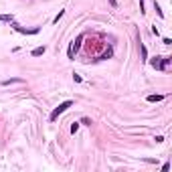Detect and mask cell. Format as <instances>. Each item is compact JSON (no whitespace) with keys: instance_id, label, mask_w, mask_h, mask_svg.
I'll return each instance as SVG.
<instances>
[{"instance_id":"1","label":"cell","mask_w":172,"mask_h":172,"mask_svg":"<svg viewBox=\"0 0 172 172\" xmlns=\"http://www.w3.org/2000/svg\"><path fill=\"white\" fill-rule=\"evenodd\" d=\"M71 105H73V101H71V99H67V101H63V103H59V107H55L53 112H51V122H55V119L59 118L61 113L65 112V109H69Z\"/></svg>"},{"instance_id":"2","label":"cell","mask_w":172,"mask_h":172,"mask_svg":"<svg viewBox=\"0 0 172 172\" xmlns=\"http://www.w3.org/2000/svg\"><path fill=\"white\" fill-rule=\"evenodd\" d=\"M45 51H47V47H37L33 51V57H41V55H45Z\"/></svg>"},{"instance_id":"3","label":"cell","mask_w":172,"mask_h":172,"mask_svg":"<svg viewBox=\"0 0 172 172\" xmlns=\"http://www.w3.org/2000/svg\"><path fill=\"white\" fill-rule=\"evenodd\" d=\"M164 99V95H148V101L150 103H154V101H162Z\"/></svg>"},{"instance_id":"4","label":"cell","mask_w":172,"mask_h":172,"mask_svg":"<svg viewBox=\"0 0 172 172\" xmlns=\"http://www.w3.org/2000/svg\"><path fill=\"white\" fill-rule=\"evenodd\" d=\"M140 53H142V59H144V61L148 59V51H146V47H144V45H140Z\"/></svg>"},{"instance_id":"5","label":"cell","mask_w":172,"mask_h":172,"mask_svg":"<svg viewBox=\"0 0 172 172\" xmlns=\"http://www.w3.org/2000/svg\"><path fill=\"white\" fill-rule=\"evenodd\" d=\"M154 10H156V12H158V16H160V18H164V12H162V10H160L158 2H154Z\"/></svg>"},{"instance_id":"6","label":"cell","mask_w":172,"mask_h":172,"mask_svg":"<svg viewBox=\"0 0 172 172\" xmlns=\"http://www.w3.org/2000/svg\"><path fill=\"white\" fill-rule=\"evenodd\" d=\"M22 79H6V81H2V85H10V83H20Z\"/></svg>"},{"instance_id":"7","label":"cell","mask_w":172,"mask_h":172,"mask_svg":"<svg viewBox=\"0 0 172 172\" xmlns=\"http://www.w3.org/2000/svg\"><path fill=\"white\" fill-rule=\"evenodd\" d=\"M77 130H79V122H75V124H73V126H71V134H75V132H77Z\"/></svg>"},{"instance_id":"8","label":"cell","mask_w":172,"mask_h":172,"mask_svg":"<svg viewBox=\"0 0 172 172\" xmlns=\"http://www.w3.org/2000/svg\"><path fill=\"white\" fill-rule=\"evenodd\" d=\"M81 124H83V126H91V119H89V118H83V119H81Z\"/></svg>"},{"instance_id":"9","label":"cell","mask_w":172,"mask_h":172,"mask_svg":"<svg viewBox=\"0 0 172 172\" xmlns=\"http://www.w3.org/2000/svg\"><path fill=\"white\" fill-rule=\"evenodd\" d=\"M63 14H65V12H63V10H59V14H57V16H55V18H53V22H59V18H61V16H63Z\"/></svg>"},{"instance_id":"10","label":"cell","mask_w":172,"mask_h":172,"mask_svg":"<svg viewBox=\"0 0 172 172\" xmlns=\"http://www.w3.org/2000/svg\"><path fill=\"white\" fill-rule=\"evenodd\" d=\"M168 170H170V164H168V162H166V164L162 166V172H168Z\"/></svg>"},{"instance_id":"11","label":"cell","mask_w":172,"mask_h":172,"mask_svg":"<svg viewBox=\"0 0 172 172\" xmlns=\"http://www.w3.org/2000/svg\"><path fill=\"white\" fill-rule=\"evenodd\" d=\"M109 4H112V6H113V8L118 6V2H115V0H109Z\"/></svg>"},{"instance_id":"12","label":"cell","mask_w":172,"mask_h":172,"mask_svg":"<svg viewBox=\"0 0 172 172\" xmlns=\"http://www.w3.org/2000/svg\"><path fill=\"white\" fill-rule=\"evenodd\" d=\"M2 20H4V18H2V16H0V22H2Z\"/></svg>"}]
</instances>
